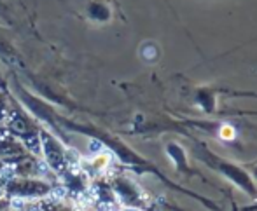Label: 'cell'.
I'll use <instances>...</instances> for the list:
<instances>
[{
    "label": "cell",
    "instance_id": "6da1fadb",
    "mask_svg": "<svg viewBox=\"0 0 257 211\" xmlns=\"http://www.w3.org/2000/svg\"><path fill=\"white\" fill-rule=\"evenodd\" d=\"M220 138H222V140H233V138H234V129L231 126L224 124L222 127H220Z\"/></svg>",
    "mask_w": 257,
    "mask_h": 211
},
{
    "label": "cell",
    "instance_id": "7a4b0ae2",
    "mask_svg": "<svg viewBox=\"0 0 257 211\" xmlns=\"http://www.w3.org/2000/svg\"><path fill=\"white\" fill-rule=\"evenodd\" d=\"M65 195H67V188L65 187H54L51 190V197L54 199V201H61Z\"/></svg>",
    "mask_w": 257,
    "mask_h": 211
},
{
    "label": "cell",
    "instance_id": "3957f363",
    "mask_svg": "<svg viewBox=\"0 0 257 211\" xmlns=\"http://www.w3.org/2000/svg\"><path fill=\"white\" fill-rule=\"evenodd\" d=\"M89 150H91L93 154H100V152H103V143L98 140H91L89 141Z\"/></svg>",
    "mask_w": 257,
    "mask_h": 211
},
{
    "label": "cell",
    "instance_id": "277c9868",
    "mask_svg": "<svg viewBox=\"0 0 257 211\" xmlns=\"http://www.w3.org/2000/svg\"><path fill=\"white\" fill-rule=\"evenodd\" d=\"M156 54H158V53H156V49H154L153 46L146 47V49L142 51V56L146 58V60H149V61H151V60H154V58H156Z\"/></svg>",
    "mask_w": 257,
    "mask_h": 211
},
{
    "label": "cell",
    "instance_id": "5b68a950",
    "mask_svg": "<svg viewBox=\"0 0 257 211\" xmlns=\"http://www.w3.org/2000/svg\"><path fill=\"white\" fill-rule=\"evenodd\" d=\"M11 204H13L14 209L21 211V208H23V204H25V201H23V199H20V197H14L13 201H11Z\"/></svg>",
    "mask_w": 257,
    "mask_h": 211
},
{
    "label": "cell",
    "instance_id": "8992f818",
    "mask_svg": "<svg viewBox=\"0 0 257 211\" xmlns=\"http://www.w3.org/2000/svg\"><path fill=\"white\" fill-rule=\"evenodd\" d=\"M48 171H49V169H48V164H46L44 161L39 162V173H41V174H46Z\"/></svg>",
    "mask_w": 257,
    "mask_h": 211
},
{
    "label": "cell",
    "instance_id": "52a82bcc",
    "mask_svg": "<svg viewBox=\"0 0 257 211\" xmlns=\"http://www.w3.org/2000/svg\"><path fill=\"white\" fill-rule=\"evenodd\" d=\"M122 211H140V209H137V208H124Z\"/></svg>",
    "mask_w": 257,
    "mask_h": 211
},
{
    "label": "cell",
    "instance_id": "ba28073f",
    "mask_svg": "<svg viewBox=\"0 0 257 211\" xmlns=\"http://www.w3.org/2000/svg\"><path fill=\"white\" fill-rule=\"evenodd\" d=\"M2 195H4V190H0V197H2Z\"/></svg>",
    "mask_w": 257,
    "mask_h": 211
}]
</instances>
